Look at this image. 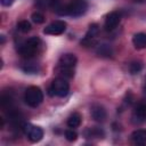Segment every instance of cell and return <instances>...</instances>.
<instances>
[{
  "label": "cell",
  "instance_id": "cell-14",
  "mask_svg": "<svg viewBox=\"0 0 146 146\" xmlns=\"http://www.w3.org/2000/svg\"><path fill=\"white\" fill-rule=\"evenodd\" d=\"M135 115L140 120L145 121L146 120V103H138L135 107Z\"/></svg>",
  "mask_w": 146,
  "mask_h": 146
},
{
  "label": "cell",
  "instance_id": "cell-11",
  "mask_svg": "<svg viewBox=\"0 0 146 146\" xmlns=\"http://www.w3.org/2000/svg\"><path fill=\"white\" fill-rule=\"evenodd\" d=\"M131 139L137 145H145L146 144V130L144 129L135 130L131 133Z\"/></svg>",
  "mask_w": 146,
  "mask_h": 146
},
{
  "label": "cell",
  "instance_id": "cell-21",
  "mask_svg": "<svg viewBox=\"0 0 146 146\" xmlns=\"http://www.w3.org/2000/svg\"><path fill=\"white\" fill-rule=\"evenodd\" d=\"M14 1H15V0H1V5H2V6L8 7V6H10Z\"/></svg>",
  "mask_w": 146,
  "mask_h": 146
},
{
  "label": "cell",
  "instance_id": "cell-5",
  "mask_svg": "<svg viewBox=\"0 0 146 146\" xmlns=\"http://www.w3.org/2000/svg\"><path fill=\"white\" fill-rule=\"evenodd\" d=\"M22 128H23V131L25 132V135L29 137V139L32 143H38L43 137V130L40 127L32 125L31 123H24L22 125Z\"/></svg>",
  "mask_w": 146,
  "mask_h": 146
},
{
  "label": "cell",
  "instance_id": "cell-13",
  "mask_svg": "<svg viewBox=\"0 0 146 146\" xmlns=\"http://www.w3.org/2000/svg\"><path fill=\"white\" fill-rule=\"evenodd\" d=\"M62 0H36V6L39 8L46 9V8H55V10L59 7Z\"/></svg>",
  "mask_w": 146,
  "mask_h": 146
},
{
  "label": "cell",
  "instance_id": "cell-7",
  "mask_svg": "<svg viewBox=\"0 0 146 146\" xmlns=\"http://www.w3.org/2000/svg\"><path fill=\"white\" fill-rule=\"evenodd\" d=\"M121 21V14L119 11H112L105 18L104 27L106 31H113Z\"/></svg>",
  "mask_w": 146,
  "mask_h": 146
},
{
  "label": "cell",
  "instance_id": "cell-17",
  "mask_svg": "<svg viewBox=\"0 0 146 146\" xmlns=\"http://www.w3.org/2000/svg\"><path fill=\"white\" fill-rule=\"evenodd\" d=\"M17 30L23 33H27L31 31V23L27 21H21L17 24Z\"/></svg>",
  "mask_w": 146,
  "mask_h": 146
},
{
  "label": "cell",
  "instance_id": "cell-18",
  "mask_svg": "<svg viewBox=\"0 0 146 146\" xmlns=\"http://www.w3.org/2000/svg\"><path fill=\"white\" fill-rule=\"evenodd\" d=\"M141 68H143V64L140 62H132L130 64V73L131 74H136V73L140 72Z\"/></svg>",
  "mask_w": 146,
  "mask_h": 146
},
{
  "label": "cell",
  "instance_id": "cell-10",
  "mask_svg": "<svg viewBox=\"0 0 146 146\" xmlns=\"http://www.w3.org/2000/svg\"><path fill=\"white\" fill-rule=\"evenodd\" d=\"M91 116L97 122H104L106 119V111L100 105H94L91 107Z\"/></svg>",
  "mask_w": 146,
  "mask_h": 146
},
{
  "label": "cell",
  "instance_id": "cell-1",
  "mask_svg": "<svg viewBox=\"0 0 146 146\" xmlns=\"http://www.w3.org/2000/svg\"><path fill=\"white\" fill-rule=\"evenodd\" d=\"M88 5L84 0H72L70 3H67L64 7H58L56 9V13L60 16L67 15L73 17H79L83 15L87 11Z\"/></svg>",
  "mask_w": 146,
  "mask_h": 146
},
{
  "label": "cell",
  "instance_id": "cell-20",
  "mask_svg": "<svg viewBox=\"0 0 146 146\" xmlns=\"http://www.w3.org/2000/svg\"><path fill=\"white\" fill-rule=\"evenodd\" d=\"M65 137H66V139L68 141H74L78 138V133L75 131H73V130H66L65 131Z\"/></svg>",
  "mask_w": 146,
  "mask_h": 146
},
{
  "label": "cell",
  "instance_id": "cell-16",
  "mask_svg": "<svg viewBox=\"0 0 146 146\" xmlns=\"http://www.w3.org/2000/svg\"><path fill=\"white\" fill-rule=\"evenodd\" d=\"M97 54L102 57H110L112 55V49L108 44H100L97 48Z\"/></svg>",
  "mask_w": 146,
  "mask_h": 146
},
{
  "label": "cell",
  "instance_id": "cell-23",
  "mask_svg": "<svg viewBox=\"0 0 146 146\" xmlns=\"http://www.w3.org/2000/svg\"><path fill=\"white\" fill-rule=\"evenodd\" d=\"M136 2H146V0H135Z\"/></svg>",
  "mask_w": 146,
  "mask_h": 146
},
{
  "label": "cell",
  "instance_id": "cell-22",
  "mask_svg": "<svg viewBox=\"0 0 146 146\" xmlns=\"http://www.w3.org/2000/svg\"><path fill=\"white\" fill-rule=\"evenodd\" d=\"M3 42H5V36L1 35V43H3Z\"/></svg>",
  "mask_w": 146,
  "mask_h": 146
},
{
  "label": "cell",
  "instance_id": "cell-9",
  "mask_svg": "<svg viewBox=\"0 0 146 146\" xmlns=\"http://www.w3.org/2000/svg\"><path fill=\"white\" fill-rule=\"evenodd\" d=\"M97 33H98V25L94 23V24H91V25L89 26V30H88L86 36L83 38V40L81 41V43L84 44V46H89V44H91V43L94 42V40H95Z\"/></svg>",
  "mask_w": 146,
  "mask_h": 146
},
{
  "label": "cell",
  "instance_id": "cell-8",
  "mask_svg": "<svg viewBox=\"0 0 146 146\" xmlns=\"http://www.w3.org/2000/svg\"><path fill=\"white\" fill-rule=\"evenodd\" d=\"M78 59L74 54H64L58 60V68H74Z\"/></svg>",
  "mask_w": 146,
  "mask_h": 146
},
{
  "label": "cell",
  "instance_id": "cell-19",
  "mask_svg": "<svg viewBox=\"0 0 146 146\" xmlns=\"http://www.w3.org/2000/svg\"><path fill=\"white\" fill-rule=\"evenodd\" d=\"M31 19L35 23V24H42L44 22V16L41 14V13H33L32 16H31Z\"/></svg>",
  "mask_w": 146,
  "mask_h": 146
},
{
  "label": "cell",
  "instance_id": "cell-15",
  "mask_svg": "<svg viewBox=\"0 0 146 146\" xmlns=\"http://www.w3.org/2000/svg\"><path fill=\"white\" fill-rule=\"evenodd\" d=\"M81 123V115L79 113H73L67 119V125L70 128H76Z\"/></svg>",
  "mask_w": 146,
  "mask_h": 146
},
{
  "label": "cell",
  "instance_id": "cell-3",
  "mask_svg": "<svg viewBox=\"0 0 146 146\" xmlns=\"http://www.w3.org/2000/svg\"><path fill=\"white\" fill-rule=\"evenodd\" d=\"M43 100V94L39 87L32 86L26 89L25 92V102L29 106L31 107H36L39 106Z\"/></svg>",
  "mask_w": 146,
  "mask_h": 146
},
{
  "label": "cell",
  "instance_id": "cell-2",
  "mask_svg": "<svg viewBox=\"0 0 146 146\" xmlns=\"http://www.w3.org/2000/svg\"><path fill=\"white\" fill-rule=\"evenodd\" d=\"M39 46H40V39L38 36H32L27 39L23 44H21V47L18 48V52L22 57L31 58L35 55Z\"/></svg>",
  "mask_w": 146,
  "mask_h": 146
},
{
  "label": "cell",
  "instance_id": "cell-4",
  "mask_svg": "<svg viewBox=\"0 0 146 146\" xmlns=\"http://www.w3.org/2000/svg\"><path fill=\"white\" fill-rule=\"evenodd\" d=\"M70 91L68 82L63 78H57L52 81L51 87L49 88V94L51 96L56 95L58 97H65Z\"/></svg>",
  "mask_w": 146,
  "mask_h": 146
},
{
  "label": "cell",
  "instance_id": "cell-12",
  "mask_svg": "<svg viewBox=\"0 0 146 146\" xmlns=\"http://www.w3.org/2000/svg\"><path fill=\"white\" fill-rule=\"evenodd\" d=\"M132 43L137 49H145L146 48V33H136L132 38Z\"/></svg>",
  "mask_w": 146,
  "mask_h": 146
},
{
  "label": "cell",
  "instance_id": "cell-24",
  "mask_svg": "<svg viewBox=\"0 0 146 146\" xmlns=\"http://www.w3.org/2000/svg\"><path fill=\"white\" fill-rule=\"evenodd\" d=\"M145 94H146V87H145Z\"/></svg>",
  "mask_w": 146,
  "mask_h": 146
},
{
  "label": "cell",
  "instance_id": "cell-6",
  "mask_svg": "<svg viewBox=\"0 0 146 146\" xmlns=\"http://www.w3.org/2000/svg\"><path fill=\"white\" fill-rule=\"evenodd\" d=\"M65 30H66V23L64 21H55L43 30V33L50 35H58L64 33Z\"/></svg>",
  "mask_w": 146,
  "mask_h": 146
}]
</instances>
